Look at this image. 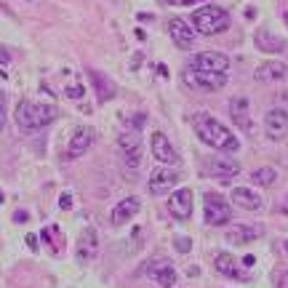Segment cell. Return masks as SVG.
Wrapping results in <instances>:
<instances>
[{
	"mask_svg": "<svg viewBox=\"0 0 288 288\" xmlns=\"http://www.w3.org/2000/svg\"><path fill=\"white\" fill-rule=\"evenodd\" d=\"M192 128H195V134H198L200 142H203V144H208L211 150H216V152L232 155V152H238V150H240L238 136L232 134L227 126H221L213 115H206V112L195 115V118H192Z\"/></svg>",
	"mask_w": 288,
	"mask_h": 288,
	"instance_id": "obj_1",
	"label": "cell"
},
{
	"mask_svg": "<svg viewBox=\"0 0 288 288\" xmlns=\"http://www.w3.org/2000/svg\"><path fill=\"white\" fill-rule=\"evenodd\" d=\"M16 126H19V131H40V128H45L48 123H53V120L59 118V109L53 104H40V101H22L19 107H16Z\"/></svg>",
	"mask_w": 288,
	"mask_h": 288,
	"instance_id": "obj_2",
	"label": "cell"
},
{
	"mask_svg": "<svg viewBox=\"0 0 288 288\" xmlns=\"http://www.w3.org/2000/svg\"><path fill=\"white\" fill-rule=\"evenodd\" d=\"M229 27V14L219 6H203L192 11V30L200 35H219Z\"/></svg>",
	"mask_w": 288,
	"mask_h": 288,
	"instance_id": "obj_3",
	"label": "cell"
},
{
	"mask_svg": "<svg viewBox=\"0 0 288 288\" xmlns=\"http://www.w3.org/2000/svg\"><path fill=\"white\" fill-rule=\"evenodd\" d=\"M118 144H120V157H123V165H126V174H136L139 171V165H142V139H139L136 131L131 134H123L118 139Z\"/></svg>",
	"mask_w": 288,
	"mask_h": 288,
	"instance_id": "obj_4",
	"label": "cell"
},
{
	"mask_svg": "<svg viewBox=\"0 0 288 288\" xmlns=\"http://www.w3.org/2000/svg\"><path fill=\"white\" fill-rule=\"evenodd\" d=\"M203 211H206V221L213 224V227H224V224H229V219H232L229 203L221 198L219 192H208L206 198H203Z\"/></svg>",
	"mask_w": 288,
	"mask_h": 288,
	"instance_id": "obj_5",
	"label": "cell"
},
{
	"mask_svg": "<svg viewBox=\"0 0 288 288\" xmlns=\"http://www.w3.org/2000/svg\"><path fill=\"white\" fill-rule=\"evenodd\" d=\"M229 67V59L227 53L221 51H200L190 59V67L187 70H195V72H227Z\"/></svg>",
	"mask_w": 288,
	"mask_h": 288,
	"instance_id": "obj_6",
	"label": "cell"
},
{
	"mask_svg": "<svg viewBox=\"0 0 288 288\" xmlns=\"http://www.w3.org/2000/svg\"><path fill=\"white\" fill-rule=\"evenodd\" d=\"M184 78H187L190 86L203 88V91H219L227 86V75L224 72H195V70H184Z\"/></svg>",
	"mask_w": 288,
	"mask_h": 288,
	"instance_id": "obj_7",
	"label": "cell"
},
{
	"mask_svg": "<svg viewBox=\"0 0 288 288\" xmlns=\"http://www.w3.org/2000/svg\"><path fill=\"white\" fill-rule=\"evenodd\" d=\"M94 142H96L94 128H78V131L72 134V139H70L67 150H64V157H67V160H78V157H83L91 150Z\"/></svg>",
	"mask_w": 288,
	"mask_h": 288,
	"instance_id": "obj_8",
	"label": "cell"
},
{
	"mask_svg": "<svg viewBox=\"0 0 288 288\" xmlns=\"http://www.w3.org/2000/svg\"><path fill=\"white\" fill-rule=\"evenodd\" d=\"M176 184H179V171L171 168V165H160V168H155L150 174V192L152 195H165Z\"/></svg>",
	"mask_w": 288,
	"mask_h": 288,
	"instance_id": "obj_9",
	"label": "cell"
},
{
	"mask_svg": "<svg viewBox=\"0 0 288 288\" xmlns=\"http://www.w3.org/2000/svg\"><path fill=\"white\" fill-rule=\"evenodd\" d=\"M264 134H267V139H272V142H277V139H283L288 134V112L285 109L272 107L264 115Z\"/></svg>",
	"mask_w": 288,
	"mask_h": 288,
	"instance_id": "obj_10",
	"label": "cell"
},
{
	"mask_svg": "<svg viewBox=\"0 0 288 288\" xmlns=\"http://www.w3.org/2000/svg\"><path fill=\"white\" fill-rule=\"evenodd\" d=\"M150 150H152V155H155V160H160V163H165V165H176V163H179V155H176L174 144L168 142V136L160 134V131H155V134L150 136Z\"/></svg>",
	"mask_w": 288,
	"mask_h": 288,
	"instance_id": "obj_11",
	"label": "cell"
},
{
	"mask_svg": "<svg viewBox=\"0 0 288 288\" xmlns=\"http://www.w3.org/2000/svg\"><path fill=\"white\" fill-rule=\"evenodd\" d=\"M168 211H171V216H176L179 221L190 219V216H192V190L182 187V190L171 192V200H168Z\"/></svg>",
	"mask_w": 288,
	"mask_h": 288,
	"instance_id": "obj_12",
	"label": "cell"
},
{
	"mask_svg": "<svg viewBox=\"0 0 288 288\" xmlns=\"http://www.w3.org/2000/svg\"><path fill=\"white\" fill-rule=\"evenodd\" d=\"M168 35H171V40L179 45V48H184V51L192 48L195 40H198V38H195V30L184 19H171L168 22Z\"/></svg>",
	"mask_w": 288,
	"mask_h": 288,
	"instance_id": "obj_13",
	"label": "cell"
},
{
	"mask_svg": "<svg viewBox=\"0 0 288 288\" xmlns=\"http://www.w3.org/2000/svg\"><path fill=\"white\" fill-rule=\"evenodd\" d=\"M288 78V64L280 59H269L264 64L256 67V80L259 83H275V80H283Z\"/></svg>",
	"mask_w": 288,
	"mask_h": 288,
	"instance_id": "obj_14",
	"label": "cell"
},
{
	"mask_svg": "<svg viewBox=\"0 0 288 288\" xmlns=\"http://www.w3.org/2000/svg\"><path fill=\"white\" fill-rule=\"evenodd\" d=\"M139 208H142L139 198H123V200H120L118 206L112 208V216H109V221H112L115 227H123V224H128V221L136 216Z\"/></svg>",
	"mask_w": 288,
	"mask_h": 288,
	"instance_id": "obj_15",
	"label": "cell"
},
{
	"mask_svg": "<svg viewBox=\"0 0 288 288\" xmlns=\"http://www.w3.org/2000/svg\"><path fill=\"white\" fill-rule=\"evenodd\" d=\"M88 78H91V86H94L96 91V99L99 101H109V99H115L118 94V86L112 80H109L104 72H96V70H88Z\"/></svg>",
	"mask_w": 288,
	"mask_h": 288,
	"instance_id": "obj_16",
	"label": "cell"
},
{
	"mask_svg": "<svg viewBox=\"0 0 288 288\" xmlns=\"http://www.w3.org/2000/svg\"><path fill=\"white\" fill-rule=\"evenodd\" d=\"M96 254H99V235H96V229L86 227L80 240H78V259L80 262H88V259H94Z\"/></svg>",
	"mask_w": 288,
	"mask_h": 288,
	"instance_id": "obj_17",
	"label": "cell"
},
{
	"mask_svg": "<svg viewBox=\"0 0 288 288\" xmlns=\"http://www.w3.org/2000/svg\"><path fill=\"white\" fill-rule=\"evenodd\" d=\"M147 275H150L155 283H160L163 288H174V283H176V269L168 262H152L147 267Z\"/></svg>",
	"mask_w": 288,
	"mask_h": 288,
	"instance_id": "obj_18",
	"label": "cell"
},
{
	"mask_svg": "<svg viewBox=\"0 0 288 288\" xmlns=\"http://www.w3.org/2000/svg\"><path fill=\"white\" fill-rule=\"evenodd\" d=\"M232 203H235L238 208H246V211H259L262 208V198L248 190V187H235L232 190Z\"/></svg>",
	"mask_w": 288,
	"mask_h": 288,
	"instance_id": "obj_19",
	"label": "cell"
},
{
	"mask_svg": "<svg viewBox=\"0 0 288 288\" xmlns=\"http://www.w3.org/2000/svg\"><path fill=\"white\" fill-rule=\"evenodd\" d=\"M254 43H256V48L264 51V53H277V51L285 48V40L277 38V35H272L269 30H259L256 38H254Z\"/></svg>",
	"mask_w": 288,
	"mask_h": 288,
	"instance_id": "obj_20",
	"label": "cell"
},
{
	"mask_svg": "<svg viewBox=\"0 0 288 288\" xmlns=\"http://www.w3.org/2000/svg\"><path fill=\"white\" fill-rule=\"evenodd\" d=\"M262 235V227H251V224H235L229 232H227V240L235 246H243V243H251Z\"/></svg>",
	"mask_w": 288,
	"mask_h": 288,
	"instance_id": "obj_21",
	"label": "cell"
},
{
	"mask_svg": "<svg viewBox=\"0 0 288 288\" xmlns=\"http://www.w3.org/2000/svg\"><path fill=\"white\" fill-rule=\"evenodd\" d=\"M229 118L243 128V131H251V118H248V99H229Z\"/></svg>",
	"mask_w": 288,
	"mask_h": 288,
	"instance_id": "obj_22",
	"label": "cell"
},
{
	"mask_svg": "<svg viewBox=\"0 0 288 288\" xmlns=\"http://www.w3.org/2000/svg\"><path fill=\"white\" fill-rule=\"evenodd\" d=\"M213 267H216V272H221L224 277H246V275L238 269L235 259H232L229 254H224V251H221V254L213 259Z\"/></svg>",
	"mask_w": 288,
	"mask_h": 288,
	"instance_id": "obj_23",
	"label": "cell"
},
{
	"mask_svg": "<svg viewBox=\"0 0 288 288\" xmlns=\"http://www.w3.org/2000/svg\"><path fill=\"white\" fill-rule=\"evenodd\" d=\"M211 171L216 176H235L240 174V165L235 160H227V157H216V160H211Z\"/></svg>",
	"mask_w": 288,
	"mask_h": 288,
	"instance_id": "obj_24",
	"label": "cell"
},
{
	"mask_svg": "<svg viewBox=\"0 0 288 288\" xmlns=\"http://www.w3.org/2000/svg\"><path fill=\"white\" fill-rule=\"evenodd\" d=\"M251 176H254V182L259 184V187H269V184H275L277 171L272 168V165H262V168H256Z\"/></svg>",
	"mask_w": 288,
	"mask_h": 288,
	"instance_id": "obj_25",
	"label": "cell"
},
{
	"mask_svg": "<svg viewBox=\"0 0 288 288\" xmlns=\"http://www.w3.org/2000/svg\"><path fill=\"white\" fill-rule=\"evenodd\" d=\"M64 96H67V99H83V96H86V88H83L80 83H70V86L64 88Z\"/></svg>",
	"mask_w": 288,
	"mask_h": 288,
	"instance_id": "obj_26",
	"label": "cell"
},
{
	"mask_svg": "<svg viewBox=\"0 0 288 288\" xmlns=\"http://www.w3.org/2000/svg\"><path fill=\"white\" fill-rule=\"evenodd\" d=\"M174 246H176V251H179V254H187V251L192 248V240H190V238H176Z\"/></svg>",
	"mask_w": 288,
	"mask_h": 288,
	"instance_id": "obj_27",
	"label": "cell"
},
{
	"mask_svg": "<svg viewBox=\"0 0 288 288\" xmlns=\"http://www.w3.org/2000/svg\"><path fill=\"white\" fill-rule=\"evenodd\" d=\"M3 126H6V94L0 91V131H3Z\"/></svg>",
	"mask_w": 288,
	"mask_h": 288,
	"instance_id": "obj_28",
	"label": "cell"
},
{
	"mask_svg": "<svg viewBox=\"0 0 288 288\" xmlns=\"http://www.w3.org/2000/svg\"><path fill=\"white\" fill-rule=\"evenodd\" d=\"M59 206H62L64 211H70V208H72V195H70V192H64L62 198H59Z\"/></svg>",
	"mask_w": 288,
	"mask_h": 288,
	"instance_id": "obj_29",
	"label": "cell"
},
{
	"mask_svg": "<svg viewBox=\"0 0 288 288\" xmlns=\"http://www.w3.org/2000/svg\"><path fill=\"white\" fill-rule=\"evenodd\" d=\"M8 62H11V51H8L6 45H0V64H3V67H6Z\"/></svg>",
	"mask_w": 288,
	"mask_h": 288,
	"instance_id": "obj_30",
	"label": "cell"
},
{
	"mask_svg": "<svg viewBox=\"0 0 288 288\" xmlns=\"http://www.w3.org/2000/svg\"><path fill=\"white\" fill-rule=\"evenodd\" d=\"M168 6H195V3H203V0H165Z\"/></svg>",
	"mask_w": 288,
	"mask_h": 288,
	"instance_id": "obj_31",
	"label": "cell"
},
{
	"mask_svg": "<svg viewBox=\"0 0 288 288\" xmlns=\"http://www.w3.org/2000/svg\"><path fill=\"white\" fill-rule=\"evenodd\" d=\"M27 219H30V213H27V211H16V213H14V221H16V224H24Z\"/></svg>",
	"mask_w": 288,
	"mask_h": 288,
	"instance_id": "obj_32",
	"label": "cell"
},
{
	"mask_svg": "<svg viewBox=\"0 0 288 288\" xmlns=\"http://www.w3.org/2000/svg\"><path fill=\"white\" fill-rule=\"evenodd\" d=\"M27 246L32 251H38V235H27Z\"/></svg>",
	"mask_w": 288,
	"mask_h": 288,
	"instance_id": "obj_33",
	"label": "cell"
},
{
	"mask_svg": "<svg viewBox=\"0 0 288 288\" xmlns=\"http://www.w3.org/2000/svg\"><path fill=\"white\" fill-rule=\"evenodd\" d=\"M280 109H285V112H288V91H283V94H280Z\"/></svg>",
	"mask_w": 288,
	"mask_h": 288,
	"instance_id": "obj_34",
	"label": "cell"
},
{
	"mask_svg": "<svg viewBox=\"0 0 288 288\" xmlns=\"http://www.w3.org/2000/svg\"><path fill=\"white\" fill-rule=\"evenodd\" d=\"M277 288H288V272L280 275V280H277Z\"/></svg>",
	"mask_w": 288,
	"mask_h": 288,
	"instance_id": "obj_35",
	"label": "cell"
},
{
	"mask_svg": "<svg viewBox=\"0 0 288 288\" xmlns=\"http://www.w3.org/2000/svg\"><path fill=\"white\" fill-rule=\"evenodd\" d=\"M254 262H256V256H254V254L243 256V264H246V267H254Z\"/></svg>",
	"mask_w": 288,
	"mask_h": 288,
	"instance_id": "obj_36",
	"label": "cell"
},
{
	"mask_svg": "<svg viewBox=\"0 0 288 288\" xmlns=\"http://www.w3.org/2000/svg\"><path fill=\"white\" fill-rule=\"evenodd\" d=\"M142 123H144V115H136L134 118V128H142Z\"/></svg>",
	"mask_w": 288,
	"mask_h": 288,
	"instance_id": "obj_37",
	"label": "cell"
},
{
	"mask_svg": "<svg viewBox=\"0 0 288 288\" xmlns=\"http://www.w3.org/2000/svg\"><path fill=\"white\" fill-rule=\"evenodd\" d=\"M139 64H142V53H136V56H134V62H131V67L136 70V67H139Z\"/></svg>",
	"mask_w": 288,
	"mask_h": 288,
	"instance_id": "obj_38",
	"label": "cell"
},
{
	"mask_svg": "<svg viewBox=\"0 0 288 288\" xmlns=\"http://www.w3.org/2000/svg\"><path fill=\"white\" fill-rule=\"evenodd\" d=\"M187 275H190V277H198V275H200V269H198V267H190V269H187Z\"/></svg>",
	"mask_w": 288,
	"mask_h": 288,
	"instance_id": "obj_39",
	"label": "cell"
},
{
	"mask_svg": "<svg viewBox=\"0 0 288 288\" xmlns=\"http://www.w3.org/2000/svg\"><path fill=\"white\" fill-rule=\"evenodd\" d=\"M6 200V195H3V190H0V203H3Z\"/></svg>",
	"mask_w": 288,
	"mask_h": 288,
	"instance_id": "obj_40",
	"label": "cell"
},
{
	"mask_svg": "<svg viewBox=\"0 0 288 288\" xmlns=\"http://www.w3.org/2000/svg\"><path fill=\"white\" fill-rule=\"evenodd\" d=\"M283 22H285V24H288V11H285V14H283Z\"/></svg>",
	"mask_w": 288,
	"mask_h": 288,
	"instance_id": "obj_41",
	"label": "cell"
},
{
	"mask_svg": "<svg viewBox=\"0 0 288 288\" xmlns=\"http://www.w3.org/2000/svg\"><path fill=\"white\" fill-rule=\"evenodd\" d=\"M3 8H6V6H3V0H0V11H3Z\"/></svg>",
	"mask_w": 288,
	"mask_h": 288,
	"instance_id": "obj_42",
	"label": "cell"
},
{
	"mask_svg": "<svg viewBox=\"0 0 288 288\" xmlns=\"http://www.w3.org/2000/svg\"><path fill=\"white\" fill-rule=\"evenodd\" d=\"M285 254H288V240H285Z\"/></svg>",
	"mask_w": 288,
	"mask_h": 288,
	"instance_id": "obj_43",
	"label": "cell"
}]
</instances>
